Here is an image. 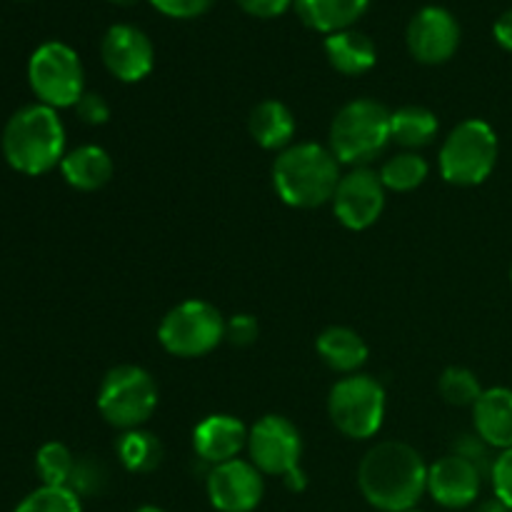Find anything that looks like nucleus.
Wrapping results in <instances>:
<instances>
[{
  "mask_svg": "<svg viewBox=\"0 0 512 512\" xmlns=\"http://www.w3.org/2000/svg\"><path fill=\"white\" fill-rule=\"evenodd\" d=\"M113 170V158L100 145H80V148L65 153L63 163H60L65 183L75 190H83V193L105 188L113 178Z\"/></svg>",
  "mask_w": 512,
  "mask_h": 512,
  "instance_id": "obj_20",
  "label": "nucleus"
},
{
  "mask_svg": "<svg viewBox=\"0 0 512 512\" xmlns=\"http://www.w3.org/2000/svg\"><path fill=\"white\" fill-rule=\"evenodd\" d=\"M493 35L495 40H498L500 48H505L508 53H512V8L505 10V13L495 20Z\"/></svg>",
  "mask_w": 512,
  "mask_h": 512,
  "instance_id": "obj_36",
  "label": "nucleus"
},
{
  "mask_svg": "<svg viewBox=\"0 0 512 512\" xmlns=\"http://www.w3.org/2000/svg\"><path fill=\"white\" fill-rule=\"evenodd\" d=\"M158 340L175 358H203L225 340V318L208 300H183L160 320Z\"/></svg>",
  "mask_w": 512,
  "mask_h": 512,
  "instance_id": "obj_9",
  "label": "nucleus"
},
{
  "mask_svg": "<svg viewBox=\"0 0 512 512\" xmlns=\"http://www.w3.org/2000/svg\"><path fill=\"white\" fill-rule=\"evenodd\" d=\"M385 388L373 375H345L330 388V423L350 440H370L385 420Z\"/></svg>",
  "mask_w": 512,
  "mask_h": 512,
  "instance_id": "obj_7",
  "label": "nucleus"
},
{
  "mask_svg": "<svg viewBox=\"0 0 512 512\" xmlns=\"http://www.w3.org/2000/svg\"><path fill=\"white\" fill-rule=\"evenodd\" d=\"M5 163L23 175H43L63 163L65 128L58 110L43 103L25 105L5 123L0 138Z\"/></svg>",
  "mask_w": 512,
  "mask_h": 512,
  "instance_id": "obj_2",
  "label": "nucleus"
},
{
  "mask_svg": "<svg viewBox=\"0 0 512 512\" xmlns=\"http://www.w3.org/2000/svg\"><path fill=\"white\" fill-rule=\"evenodd\" d=\"M158 13L173 20H193L208 13L215 0H148Z\"/></svg>",
  "mask_w": 512,
  "mask_h": 512,
  "instance_id": "obj_31",
  "label": "nucleus"
},
{
  "mask_svg": "<svg viewBox=\"0 0 512 512\" xmlns=\"http://www.w3.org/2000/svg\"><path fill=\"white\" fill-rule=\"evenodd\" d=\"M475 433L495 450L512 448V390L488 388L473 405Z\"/></svg>",
  "mask_w": 512,
  "mask_h": 512,
  "instance_id": "obj_17",
  "label": "nucleus"
},
{
  "mask_svg": "<svg viewBox=\"0 0 512 512\" xmlns=\"http://www.w3.org/2000/svg\"><path fill=\"white\" fill-rule=\"evenodd\" d=\"M490 483H493L495 498L512 508V448L500 450L490 470Z\"/></svg>",
  "mask_w": 512,
  "mask_h": 512,
  "instance_id": "obj_32",
  "label": "nucleus"
},
{
  "mask_svg": "<svg viewBox=\"0 0 512 512\" xmlns=\"http://www.w3.org/2000/svg\"><path fill=\"white\" fill-rule=\"evenodd\" d=\"M428 175V160L415 150H403V153L393 155L380 168V180H383L385 190H393V193H410V190L420 188L428 180Z\"/></svg>",
  "mask_w": 512,
  "mask_h": 512,
  "instance_id": "obj_25",
  "label": "nucleus"
},
{
  "mask_svg": "<svg viewBox=\"0 0 512 512\" xmlns=\"http://www.w3.org/2000/svg\"><path fill=\"white\" fill-rule=\"evenodd\" d=\"M475 512H512V508H508L505 503H500L498 498H493V500H485V503H480Z\"/></svg>",
  "mask_w": 512,
  "mask_h": 512,
  "instance_id": "obj_38",
  "label": "nucleus"
},
{
  "mask_svg": "<svg viewBox=\"0 0 512 512\" xmlns=\"http://www.w3.org/2000/svg\"><path fill=\"white\" fill-rule=\"evenodd\" d=\"M370 0H295L293 8L303 25L323 35L348 30L368 13Z\"/></svg>",
  "mask_w": 512,
  "mask_h": 512,
  "instance_id": "obj_19",
  "label": "nucleus"
},
{
  "mask_svg": "<svg viewBox=\"0 0 512 512\" xmlns=\"http://www.w3.org/2000/svg\"><path fill=\"white\" fill-rule=\"evenodd\" d=\"M158 408V383L140 365H118L105 373L98 388V410L113 428H143Z\"/></svg>",
  "mask_w": 512,
  "mask_h": 512,
  "instance_id": "obj_6",
  "label": "nucleus"
},
{
  "mask_svg": "<svg viewBox=\"0 0 512 512\" xmlns=\"http://www.w3.org/2000/svg\"><path fill=\"white\" fill-rule=\"evenodd\" d=\"M240 10H245L253 18H280L283 13H288L293 8L295 0H235Z\"/></svg>",
  "mask_w": 512,
  "mask_h": 512,
  "instance_id": "obj_35",
  "label": "nucleus"
},
{
  "mask_svg": "<svg viewBox=\"0 0 512 512\" xmlns=\"http://www.w3.org/2000/svg\"><path fill=\"white\" fill-rule=\"evenodd\" d=\"M438 390L445 403L455 405V408H473L480 395H483V385H480L478 375L468 368H460V365H453V368L440 375Z\"/></svg>",
  "mask_w": 512,
  "mask_h": 512,
  "instance_id": "obj_27",
  "label": "nucleus"
},
{
  "mask_svg": "<svg viewBox=\"0 0 512 512\" xmlns=\"http://www.w3.org/2000/svg\"><path fill=\"white\" fill-rule=\"evenodd\" d=\"M28 83L38 103L48 108H75L85 95V70L80 55L60 40L38 45L28 60Z\"/></svg>",
  "mask_w": 512,
  "mask_h": 512,
  "instance_id": "obj_8",
  "label": "nucleus"
},
{
  "mask_svg": "<svg viewBox=\"0 0 512 512\" xmlns=\"http://www.w3.org/2000/svg\"><path fill=\"white\" fill-rule=\"evenodd\" d=\"M75 460L78 458L70 453L68 445L50 440L35 455V470H38V478L43 480V485H55V488H63L65 485L68 488Z\"/></svg>",
  "mask_w": 512,
  "mask_h": 512,
  "instance_id": "obj_26",
  "label": "nucleus"
},
{
  "mask_svg": "<svg viewBox=\"0 0 512 512\" xmlns=\"http://www.w3.org/2000/svg\"><path fill=\"white\" fill-rule=\"evenodd\" d=\"M283 483H285V488L293 490V493H303V490L308 488V475H305L303 468H298L295 473L285 475Z\"/></svg>",
  "mask_w": 512,
  "mask_h": 512,
  "instance_id": "obj_37",
  "label": "nucleus"
},
{
  "mask_svg": "<svg viewBox=\"0 0 512 512\" xmlns=\"http://www.w3.org/2000/svg\"><path fill=\"white\" fill-rule=\"evenodd\" d=\"M408 512H420V510H408Z\"/></svg>",
  "mask_w": 512,
  "mask_h": 512,
  "instance_id": "obj_42",
  "label": "nucleus"
},
{
  "mask_svg": "<svg viewBox=\"0 0 512 512\" xmlns=\"http://www.w3.org/2000/svg\"><path fill=\"white\" fill-rule=\"evenodd\" d=\"M320 360L330 370L343 375H355L365 363H368L370 348L363 340V335L355 333L353 328L345 325H330L315 340Z\"/></svg>",
  "mask_w": 512,
  "mask_h": 512,
  "instance_id": "obj_18",
  "label": "nucleus"
},
{
  "mask_svg": "<svg viewBox=\"0 0 512 512\" xmlns=\"http://www.w3.org/2000/svg\"><path fill=\"white\" fill-rule=\"evenodd\" d=\"M438 115L425 105H403L390 118V130H393V140L403 145L405 150L425 148L438 135Z\"/></svg>",
  "mask_w": 512,
  "mask_h": 512,
  "instance_id": "obj_23",
  "label": "nucleus"
},
{
  "mask_svg": "<svg viewBox=\"0 0 512 512\" xmlns=\"http://www.w3.org/2000/svg\"><path fill=\"white\" fill-rule=\"evenodd\" d=\"M258 335L260 325L253 315L240 313L233 315L230 320H225V340H228L230 345H235V348H248V345H253L255 340H258Z\"/></svg>",
  "mask_w": 512,
  "mask_h": 512,
  "instance_id": "obj_33",
  "label": "nucleus"
},
{
  "mask_svg": "<svg viewBox=\"0 0 512 512\" xmlns=\"http://www.w3.org/2000/svg\"><path fill=\"white\" fill-rule=\"evenodd\" d=\"M75 115H78L85 125H105L110 118V105L100 93H85L83 98L75 103Z\"/></svg>",
  "mask_w": 512,
  "mask_h": 512,
  "instance_id": "obj_34",
  "label": "nucleus"
},
{
  "mask_svg": "<svg viewBox=\"0 0 512 512\" xmlns=\"http://www.w3.org/2000/svg\"><path fill=\"white\" fill-rule=\"evenodd\" d=\"M325 58L338 73L363 75L378 63V48H375L373 38L365 35L363 30L348 28L325 35Z\"/></svg>",
  "mask_w": 512,
  "mask_h": 512,
  "instance_id": "obj_21",
  "label": "nucleus"
},
{
  "mask_svg": "<svg viewBox=\"0 0 512 512\" xmlns=\"http://www.w3.org/2000/svg\"><path fill=\"white\" fill-rule=\"evenodd\" d=\"M460 23L443 5H425L410 18L405 43L410 55L423 65H443L458 53Z\"/></svg>",
  "mask_w": 512,
  "mask_h": 512,
  "instance_id": "obj_12",
  "label": "nucleus"
},
{
  "mask_svg": "<svg viewBox=\"0 0 512 512\" xmlns=\"http://www.w3.org/2000/svg\"><path fill=\"white\" fill-rule=\"evenodd\" d=\"M358 488L380 512L415 510L428 493V465L413 445L383 440L360 460Z\"/></svg>",
  "mask_w": 512,
  "mask_h": 512,
  "instance_id": "obj_1",
  "label": "nucleus"
},
{
  "mask_svg": "<svg viewBox=\"0 0 512 512\" xmlns=\"http://www.w3.org/2000/svg\"><path fill=\"white\" fill-rule=\"evenodd\" d=\"M133 512H165L163 508H158V505H143V508L133 510Z\"/></svg>",
  "mask_w": 512,
  "mask_h": 512,
  "instance_id": "obj_40",
  "label": "nucleus"
},
{
  "mask_svg": "<svg viewBox=\"0 0 512 512\" xmlns=\"http://www.w3.org/2000/svg\"><path fill=\"white\" fill-rule=\"evenodd\" d=\"M115 450H118V458L123 463V468L135 475L153 473V470L160 468V463L165 458V448L158 440V435L143 428L123 433V438L118 440Z\"/></svg>",
  "mask_w": 512,
  "mask_h": 512,
  "instance_id": "obj_24",
  "label": "nucleus"
},
{
  "mask_svg": "<svg viewBox=\"0 0 512 512\" xmlns=\"http://www.w3.org/2000/svg\"><path fill=\"white\" fill-rule=\"evenodd\" d=\"M248 448V428L233 415H208L193 430V450L203 463L223 465Z\"/></svg>",
  "mask_w": 512,
  "mask_h": 512,
  "instance_id": "obj_16",
  "label": "nucleus"
},
{
  "mask_svg": "<svg viewBox=\"0 0 512 512\" xmlns=\"http://www.w3.org/2000/svg\"><path fill=\"white\" fill-rule=\"evenodd\" d=\"M295 128L298 125H295L293 110L280 100H263L250 110L248 130L260 148L283 153L285 148L293 145Z\"/></svg>",
  "mask_w": 512,
  "mask_h": 512,
  "instance_id": "obj_22",
  "label": "nucleus"
},
{
  "mask_svg": "<svg viewBox=\"0 0 512 512\" xmlns=\"http://www.w3.org/2000/svg\"><path fill=\"white\" fill-rule=\"evenodd\" d=\"M483 488V473L458 455H445L428 465V493L438 505L448 510L468 508L478 500Z\"/></svg>",
  "mask_w": 512,
  "mask_h": 512,
  "instance_id": "obj_15",
  "label": "nucleus"
},
{
  "mask_svg": "<svg viewBox=\"0 0 512 512\" xmlns=\"http://www.w3.org/2000/svg\"><path fill=\"white\" fill-rule=\"evenodd\" d=\"M110 485V470L103 460L93 458V455H83V458L75 460L73 475H70L68 488L83 498H98L108 490Z\"/></svg>",
  "mask_w": 512,
  "mask_h": 512,
  "instance_id": "obj_28",
  "label": "nucleus"
},
{
  "mask_svg": "<svg viewBox=\"0 0 512 512\" xmlns=\"http://www.w3.org/2000/svg\"><path fill=\"white\" fill-rule=\"evenodd\" d=\"M205 490L218 512H253L265 495V480L250 460L235 458L210 468Z\"/></svg>",
  "mask_w": 512,
  "mask_h": 512,
  "instance_id": "obj_14",
  "label": "nucleus"
},
{
  "mask_svg": "<svg viewBox=\"0 0 512 512\" xmlns=\"http://www.w3.org/2000/svg\"><path fill=\"white\" fill-rule=\"evenodd\" d=\"M113 5H120V8H133V5L143 3V0H110Z\"/></svg>",
  "mask_w": 512,
  "mask_h": 512,
  "instance_id": "obj_39",
  "label": "nucleus"
},
{
  "mask_svg": "<svg viewBox=\"0 0 512 512\" xmlns=\"http://www.w3.org/2000/svg\"><path fill=\"white\" fill-rule=\"evenodd\" d=\"M340 163L333 150L318 143H293L278 153L273 188L290 208L310 210L330 203L340 183Z\"/></svg>",
  "mask_w": 512,
  "mask_h": 512,
  "instance_id": "obj_3",
  "label": "nucleus"
},
{
  "mask_svg": "<svg viewBox=\"0 0 512 512\" xmlns=\"http://www.w3.org/2000/svg\"><path fill=\"white\" fill-rule=\"evenodd\" d=\"M490 450L493 448H490L478 433L460 435V438L453 443V455H458V458L468 460L470 465H475V468L483 473V478H490V470H493V463H495V458H490Z\"/></svg>",
  "mask_w": 512,
  "mask_h": 512,
  "instance_id": "obj_30",
  "label": "nucleus"
},
{
  "mask_svg": "<svg viewBox=\"0 0 512 512\" xmlns=\"http://www.w3.org/2000/svg\"><path fill=\"white\" fill-rule=\"evenodd\" d=\"M390 113L383 103L370 98H355L335 113L330 123L328 148L340 165L368 168L393 140Z\"/></svg>",
  "mask_w": 512,
  "mask_h": 512,
  "instance_id": "obj_4",
  "label": "nucleus"
},
{
  "mask_svg": "<svg viewBox=\"0 0 512 512\" xmlns=\"http://www.w3.org/2000/svg\"><path fill=\"white\" fill-rule=\"evenodd\" d=\"M498 153L500 145L493 125L480 118H468L450 130L440 148V175L450 185L473 188L493 175Z\"/></svg>",
  "mask_w": 512,
  "mask_h": 512,
  "instance_id": "obj_5",
  "label": "nucleus"
},
{
  "mask_svg": "<svg viewBox=\"0 0 512 512\" xmlns=\"http://www.w3.org/2000/svg\"><path fill=\"white\" fill-rule=\"evenodd\" d=\"M15 512H83V503L70 488L40 485L30 495H25Z\"/></svg>",
  "mask_w": 512,
  "mask_h": 512,
  "instance_id": "obj_29",
  "label": "nucleus"
},
{
  "mask_svg": "<svg viewBox=\"0 0 512 512\" xmlns=\"http://www.w3.org/2000/svg\"><path fill=\"white\" fill-rule=\"evenodd\" d=\"M333 213L348 230H368L385 210V185L373 168H353L343 175L333 195Z\"/></svg>",
  "mask_w": 512,
  "mask_h": 512,
  "instance_id": "obj_11",
  "label": "nucleus"
},
{
  "mask_svg": "<svg viewBox=\"0 0 512 512\" xmlns=\"http://www.w3.org/2000/svg\"><path fill=\"white\" fill-rule=\"evenodd\" d=\"M510 283H512V270H510Z\"/></svg>",
  "mask_w": 512,
  "mask_h": 512,
  "instance_id": "obj_41",
  "label": "nucleus"
},
{
  "mask_svg": "<svg viewBox=\"0 0 512 512\" xmlns=\"http://www.w3.org/2000/svg\"><path fill=\"white\" fill-rule=\"evenodd\" d=\"M100 58L105 70L120 83H140L155 65L153 40L138 25L115 23L100 40Z\"/></svg>",
  "mask_w": 512,
  "mask_h": 512,
  "instance_id": "obj_13",
  "label": "nucleus"
},
{
  "mask_svg": "<svg viewBox=\"0 0 512 512\" xmlns=\"http://www.w3.org/2000/svg\"><path fill=\"white\" fill-rule=\"evenodd\" d=\"M248 455L250 463L263 475L285 478L300 468V430L283 415H265L248 430Z\"/></svg>",
  "mask_w": 512,
  "mask_h": 512,
  "instance_id": "obj_10",
  "label": "nucleus"
}]
</instances>
